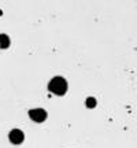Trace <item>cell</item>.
Returning <instances> with one entry per match:
<instances>
[{"instance_id":"obj_4","label":"cell","mask_w":137,"mask_h":148,"mask_svg":"<svg viewBox=\"0 0 137 148\" xmlns=\"http://www.w3.org/2000/svg\"><path fill=\"white\" fill-rule=\"evenodd\" d=\"M10 47V38L7 34H0V48H8Z\"/></svg>"},{"instance_id":"obj_5","label":"cell","mask_w":137,"mask_h":148,"mask_svg":"<svg viewBox=\"0 0 137 148\" xmlns=\"http://www.w3.org/2000/svg\"><path fill=\"white\" fill-rule=\"evenodd\" d=\"M86 107H89V108L96 107V99L95 97H88V99H86Z\"/></svg>"},{"instance_id":"obj_3","label":"cell","mask_w":137,"mask_h":148,"mask_svg":"<svg viewBox=\"0 0 137 148\" xmlns=\"http://www.w3.org/2000/svg\"><path fill=\"white\" fill-rule=\"evenodd\" d=\"M8 138H10V141L12 144L18 145V144H21L22 141H23L25 134H23V132L19 130V129H12V130L10 132V134H8Z\"/></svg>"},{"instance_id":"obj_2","label":"cell","mask_w":137,"mask_h":148,"mask_svg":"<svg viewBox=\"0 0 137 148\" xmlns=\"http://www.w3.org/2000/svg\"><path fill=\"white\" fill-rule=\"evenodd\" d=\"M29 116L32 121L41 123L47 119V111L44 108H32V110H29Z\"/></svg>"},{"instance_id":"obj_1","label":"cell","mask_w":137,"mask_h":148,"mask_svg":"<svg viewBox=\"0 0 137 148\" xmlns=\"http://www.w3.org/2000/svg\"><path fill=\"white\" fill-rule=\"evenodd\" d=\"M48 89L49 92H52L58 96H63L67 92V82L63 77H55L49 81L48 84Z\"/></svg>"}]
</instances>
